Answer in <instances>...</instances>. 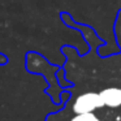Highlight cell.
Masks as SVG:
<instances>
[{"mask_svg": "<svg viewBox=\"0 0 121 121\" xmlns=\"http://www.w3.org/2000/svg\"><path fill=\"white\" fill-rule=\"evenodd\" d=\"M103 107H104V103H103V99L99 92H85V94L78 95L74 99L73 112L76 115H78V113H89Z\"/></svg>", "mask_w": 121, "mask_h": 121, "instance_id": "cell-1", "label": "cell"}, {"mask_svg": "<svg viewBox=\"0 0 121 121\" xmlns=\"http://www.w3.org/2000/svg\"><path fill=\"white\" fill-rule=\"evenodd\" d=\"M103 99L104 107L118 108L121 105V89L120 87H108L99 92Z\"/></svg>", "mask_w": 121, "mask_h": 121, "instance_id": "cell-2", "label": "cell"}, {"mask_svg": "<svg viewBox=\"0 0 121 121\" xmlns=\"http://www.w3.org/2000/svg\"><path fill=\"white\" fill-rule=\"evenodd\" d=\"M70 121H100V118L94 112H89V113H78Z\"/></svg>", "mask_w": 121, "mask_h": 121, "instance_id": "cell-3", "label": "cell"}, {"mask_svg": "<svg viewBox=\"0 0 121 121\" xmlns=\"http://www.w3.org/2000/svg\"><path fill=\"white\" fill-rule=\"evenodd\" d=\"M118 31H120V38H121V20H120V25H118Z\"/></svg>", "mask_w": 121, "mask_h": 121, "instance_id": "cell-4", "label": "cell"}]
</instances>
